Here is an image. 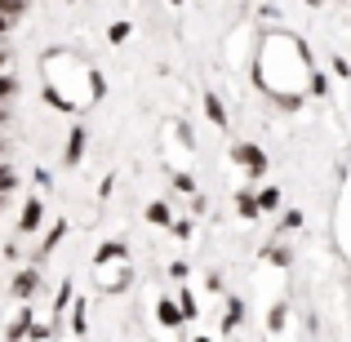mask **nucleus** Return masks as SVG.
Returning a JSON list of instances; mask_svg holds the SVG:
<instances>
[{
  "instance_id": "f257e3e1",
  "label": "nucleus",
  "mask_w": 351,
  "mask_h": 342,
  "mask_svg": "<svg viewBox=\"0 0 351 342\" xmlns=\"http://www.w3.org/2000/svg\"><path fill=\"white\" fill-rule=\"evenodd\" d=\"M40 218H45V209H40V200H27V209H23V231H36L40 227Z\"/></svg>"
},
{
  "instance_id": "f03ea898",
  "label": "nucleus",
  "mask_w": 351,
  "mask_h": 342,
  "mask_svg": "<svg viewBox=\"0 0 351 342\" xmlns=\"http://www.w3.org/2000/svg\"><path fill=\"white\" fill-rule=\"evenodd\" d=\"M36 284H40V276H36V271H23V276L14 280V293H18V298H32Z\"/></svg>"
},
{
  "instance_id": "7ed1b4c3",
  "label": "nucleus",
  "mask_w": 351,
  "mask_h": 342,
  "mask_svg": "<svg viewBox=\"0 0 351 342\" xmlns=\"http://www.w3.org/2000/svg\"><path fill=\"white\" fill-rule=\"evenodd\" d=\"M156 316H160V325H169V329H173V325H178V320H182V316H187V311H178V307H173V302H169V298H165V302H160V307H156Z\"/></svg>"
},
{
  "instance_id": "20e7f679",
  "label": "nucleus",
  "mask_w": 351,
  "mask_h": 342,
  "mask_svg": "<svg viewBox=\"0 0 351 342\" xmlns=\"http://www.w3.org/2000/svg\"><path fill=\"white\" fill-rule=\"evenodd\" d=\"M236 160L249 164V169H263V151L258 147H236Z\"/></svg>"
},
{
  "instance_id": "39448f33",
  "label": "nucleus",
  "mask_w": 351,
  "mask_h": 342,
  "mask_svg": "<svg viewBox=\"0 0 351 342\" xmlns=\"http://www.w3.org/2000/svg\"><path fill=\"white\" fill-rule=\"evenodd\" d=\"M205 116L214 120V125H223V120H227V112H223V103H218V98H205Z\"/></svg>"
},
{
  "instance_id": "423d86ee",
  "label": "nucleus",
  "mask_w": 351,
  "mask_h": 342,
  "mask_svg": "<svg viewBox=\"0 0 351 342\" xmlns=\"http://www.w3.org/2000/svg\"><path fill=\"white\" fill-rule=\"evenodd\" d=\"M80 143H85V134H71V147H67V164L80 160Z\"/></svg>"
},
{
  "instance_id": "0eeeda50",
  "label": "nucleus",
  "mask_w": 351,
  "mask_h": 342,
  "mask_svg": "<svg viewBox=\"0 0 351 342\" xmlns=\"http://www.w3.org/2000/svg\"><path fill=\"white\" fill-rule=\"evenodd\" d=\"M258 209H263V205H258V200H254V196H240V214H245V218H254V214H258Z\"/></svg>"
},
{
  "instance_id": "6e6552de",
  "label": "nucleus",
  "mask_w": 351,
  "mask_h": 342,
  "mask_svg": "<svg viewBox=\"0 0 351 342\" xmlns=\"http://www.w3.org/2000/svg\"><path fill=\"white\" fill-rule=\"evenodd\" d=\"M147 218H152L156 227H165V223H169V209H165V205H152V214H147Z\"/></svg>"
},
{
  "instance_id": "1a4fd4ad",
  "label": "nucleus",
  "mask_w": 351,
  "mask_h": 342,
  "mask_svg": "<svg viewBox=\"0 0 351 342\" xmlns=\"http://www.w3.org/2000/svg\"><path fill=\"white\" fill-rule=\"evenodd\" d=\"M14 182H18V178H14V173H9V169H5V164H0V196H5V191H9V187H14Z\"/></svg>"
},
{
  "instance_id": "9d476101",
  "label": "nucleus",
  "mask_w": 351,
  "mask_h": 342,
  "mask_svg": "<svg viewBox=\"0 0 351 342\" xmlns=\"http://www.w3.org/2000/svg\"><path fill=\"white\" fill-rule=\"evenodd\" d=\"M120 40H129V23H116L112 27V45H120Z\"/></svg>"
},
{
  "instance_id": "9b49d317",
  "label": "nucleus",
  "mask_w": 351,
  "mask_h": 342,
  "mask_svg": "<svg viewBox=\"0 0 351 342\" xmlns=\"http://www.w3.org/2000/svg\"><path fill=\"white\" fill-rule=\"evenodd\" d=\"M23 5H27V0H0V9H5V14H23Z\"/></svg>"
},
{
  "instance_id": "f8f14e48",
  "label": "nucleus",
  "mask_w": 351,
  "mask_h": 342,
  "mask_svg": "<svg viewBox=\"0 0 351 342\" xmlns=\"http://www.w3.org/2000/svg\"><path fill=\"white\" fill-rule=\"evenodd\" d=\"M276 200H280L276 191H263V196H258V205H263V209H276Z\"/></svg>"
},
{
  "instance_id": "ddd939ff",
  "label": "nucleus",
  "mask_w": 351,
  "mask_h": 342,
  "mask_svg": "<svg viewBox=\"0 0 351 342\" xmlns=\"http://www.w3.org/2000/svg\"><path fill=\"white\" fill-rule=\"evenodd\" d=\"M9 94H14V80H9V76H0V98H9Z\"/></svg>"
},
{
  "instance_id": "4468645a",
  "label": "nucleus",
  "mask_w": 351,
  "mask_h": 342,
  "mask_svg": "<svg viewBox=\"0 0 351 342\" xmlns=\"http://www.w3.org/2000/svg\"><path fill=\"white\" fill-rule=\"evenodd\" d=\"M5 27H9V14H5V9H0V36H5Z\"/></svg>"
},
{
  "instance_id": "2eb2a0df",
  "label": "nucleus",
  "mask_w": 351,
  "mask_h": 342,
  "mask_svg": "<svg viewBox=\"0 0 351 342\" xmlns=\"http://www.w3.org/2000/svg\"><path fill=\"white\" fill-rule=\"evenodd\" d=\"M0 67H5V53H0Z\"/></svg>"
}]
</instances>
